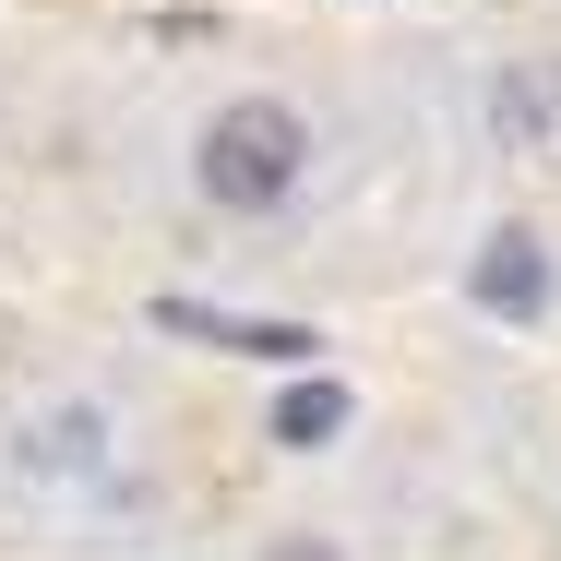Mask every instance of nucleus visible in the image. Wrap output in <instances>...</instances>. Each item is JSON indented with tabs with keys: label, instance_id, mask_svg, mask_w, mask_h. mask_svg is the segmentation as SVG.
<instances>
[{
	"label": "nucleus",
	"instance_id": "obj_1",
	"mask_svg": "<svg viewBox=\"0 0 561 561\" xmlns=\"http://www.w3.org/2000/svg\"><path fill=\"white\" fill-rule=\"evenodd\" d=\"M299 180H311V119L287 108V96H216L204 108V131H192V192L216 204V216L263 227L299 204Z\"/></svg>",
	"mask_w": 561,
	"mask_h": 561
},
{
	"label": "nucleus",
	"instance_id": "obj_2",
	"mask_svg": "<svg viewBox=\"0 0 561 561\" xmlns=\"http://www.w3.org/2000/svg\"><path fill=\"white\" fill-rule=\"evenodd\" d=\"M466 299H478L490 323H550V299H561V251L538 239V227H490V239L466 251Z\"/></svg>",
	"mask_w": 561,
	"mask_h": 561
},
{
	"label": "nucleus",
	"instance_id": "obj_3",
	"mask_svg": "<svg viewBox=\"0 0 561 561\" xmlns=\"http://www.w3.org/2000/svg\"><path fill=\"white\" fill-rule=\"evenodd\" d=\"M490 131H502L514 156L561 144V60H550V48H526V60H502V72H490Z\"/></svg>",
	"mask_w": 561,
	"mask_h": 561
},
{
	"label": "nucleus",
	"instance_id": "obj_4",
	"mask_svg": "<svg viewBox=\"0 0 561 561\" xmlns=\"http://www.w3.org/2000/svg\"><path fill=\"white\" fill-rule=\"evenodd\" d=\"M156 323L168 335H204V346H227V358H263V370H299L311 358V323H239V311H204V299H156Z\"/></svg>",
	"mask_w": 561,
	"mask_h": 561
},
{
	"label": "nucleus",
	"instance_id": "obj_5",
	"mask_svg": "<svg viewBox=\"0 0 561 561\" xmlns=\"http://www.w3.org/2000/svg\"><path fill=\"white\" fill-rule=\"evenodd\" d=\"M12 466H24V478H96V466H108V407H48Z\"/></svg>",
	"mask_w": 561,
	"mask_h": 561
},
{
	"label": "nucleus",
	"instance_id": "obj_6",
	"mask_svg": "<svg viewBox=\"0 0 561 561\" xmlns=\"http://www.w3.org/2000/svg\"><path fill=\"white\" fill-rule=\"evenodd\" d=\"M346 419H358V394H346V382H287V394H275V419H263V443H275V454H335Z\"/></svg>",
	"mask_w": 561,
	"mask_h": 561
},
{
	"label": "nucleus",
	"instance_id": "obj_7",
	"mask_svg": "<svg viewBox=\"0 0 561 561\" xmlns=\"http://www.w3.org/2000/svg\"><path fill=\"white\" fill-rule=\"evenodd\" d=\"M263 561H335V550H323V538H275Z\"/></svg>",
	"mask_w": 561,
	"mask_h": 561
}]
</instances>
